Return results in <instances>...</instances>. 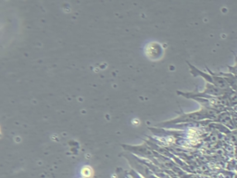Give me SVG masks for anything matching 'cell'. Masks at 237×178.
Returning <instances> with one entry per match:
<instances>
[{
	"label": "cell",
	"mask_w": 237,
	"mask_h": 178,
	"mask_svg": "<svg viewBox=\"0 0 237 178\" xmlns=\"http://www.w3.org/2000/svg\"><path fill=\"white\" fill-rule=\"evenodd\" d=\"M82 175L84 177V178H90L92 175H93V171L90 167L86 166L84 168H83L82 170Z\"/></svg>",
	"instance_id": "cell-4"
},
{
	"label": "cell",
	"mask_w": 237,
	"mask_h": 178,
	"mask_svg": "<svg viewBox=\"0 0 237 178\" xmlns=\"http://www.w3.org/2000/svg\"><path fill=\"white\" fill-rule=\"evenodd\" d=\"M187 64H188L190 72H191V73L194 77L201 76L204 80H206V82L208 83V84L214 85V86H218L220 88H222V89H231L229 84L227 83V81L223 77H222L220 75H217L215 72H211L208 67L206 68V70L208 72V73H207V72H204L202 71H199L198 69H196L194 66H193L189 62H187Z\"/></svg>",
	"instance_id": "cell-1"
},
{
	"label": "cell",
	"mask_w": 237,
	"mask_h": 178,
	"mask_svg": "<svg viewBox=\"0 0 237 178\" xmlns=\"http://www.w3.org/2000/svg\"><path fill=\"white\" fill-rule=\"evenodd\" d=\"M146 53L151 59H159L163 55V48L159 43H151L146 47Z\"/></svg>",
	"instance_id": "cell-3"
},
{
	"label": "cell",
	"mask_w": 237,
	"mask_h": 178,
	"mask_svg": "<svg viewBox=\"0 0 237 178\" xmlns=\"http://www.w3.org/2000/svg\"><path fill=\"white\" fill-rule=\"evenodd\" d=\"M232 90V89H222L214 85L207 83L206 88L203 92L200 93H184L181 91H177V94L183 96L186 98H211V97H219L229 95Z\"/></svg>",
	"instance_id": "cell-2"
},
{
	"label": "cell",
	"mask_w": 237,
	"mask_h": 178,
	"mask_svg": "<svg viewBox=\"0 0 237 178\" xmlns=\"http://www.w3.org/2000/svg\"><path fill=\"white\" fill-rule=\"evenodd\" d=\"M235 66H237V57H235Z\"/></svg>",
	"instance_id": "cell-5"
}]
</instances>
